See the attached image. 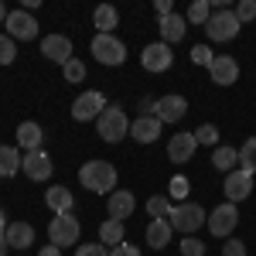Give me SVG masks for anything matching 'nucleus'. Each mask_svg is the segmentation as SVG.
<instances>
[{"label":"nucleus","mask_w":256,"mask_h":256,"mask_svg":"<svg viewBox=\"0 0 256 256\" xmlns=\"http://www.w3.org/2000/svg\"><path fill=\"white\" fill-rule=\"evenodd\" d=\"M79 181L86 192L96 195H113L116 192V168L110 160H86L79 168Z\"/></svg>","instance_id":"nucleus-1"},{"label":"nucleus","mask_w":256,"mask_h":256,"mask_svg":"<svg viewBox=\"0 0 256 256\" xmlns=\"http://www.w3.org/2000/svg\"><path fill=\"white\" fill-rule=\"evenodd\" d=\"M96 130L106 144H120V140L130 134V120H126V113H123L120 106H106L102 116L96 120Z\"/></svg>","instance_id":"nucleus-2"},{"label":"nucleus","mask_w":256,"mask_h":256,"mask_svg":"<svg viewBox=\"0 0 256 256\" xmlns=\"http://www.w3.org/2000/svg\"><path fill=\"white\" fill-rule=\"evenodd\" d=\"M89 52L99 65H123L126 62V44L116 38V34H96L89 41Z\"/></svg>","instance_id":"nucleus-3"},{"label":"nucleus","mask_w":256,"mask_h":256,"mask_svg":"<svg viewBox=\"0 0 256 256\" xmlns=\"http://www.w3.org/2000/svg\"><path fill=\"white\" fill-rule=\"evenodd\" d=\"M239 18H236V10H212V18H208V24H205V34L212 41H232L239 38Z\"/></svg>","instance_id":"nucleus-4"},{"label":"nucleus","mask_w":256,"mask_h":256,"mask_svg":"<svg viewBox=\"0 0 256 256\" xmlns=\"http://www.w3.org/2000/svg\"><path fill=\"white\" fill-rule=\"evenodd\" d=\"M205 212H202V205L198 202H181L174 205V216H171V229L174 232H184V236H192L195 229H202V222H205Z\"/></svg>","instance_id":"nucleus-5"},{"label":"nucleus","mask_w":256,"mask_h":256,"mask_svg":"<svg viewBox=\"0 0 256 256\" xmlns=\"http://www.w3.org/2000/svg\"><path fill=\"white\" fill-rule=\"evenodd\" d=\"M79 218H72V216H55L52 222H48V242L52 246H76L79 242Z\"/></svg>","instance_id":"nucleus-6"},{"label":"nucleus","mask_w":256,"mask_h":256,"mask_svg":"<svg viewBox=\"0 0 256 256\" xmlns=\"http://www.w3.org/2000/svg\"><path fill=\"white\" fill-rule=\"evenodd\" d=\"M208 222V232L212 236H218V239H232V229L239 226V208L232 205V202H222L212 216L205 218Z\"/></svg>","instance_id":"nucleus-7"},{"label":"nucleus","mask_w":256,"mask_h":256,"mask_svg":"<svg viewBox=\"0 0 256 256\" xmlns=\"http://www.w3.org/2000/svg\"><path fill=\"white\" fill-rule=\"evenodd\" d=\"M171 62H174V55H171V44H164V41H154V44H144V52H140V65L147 68V72H168L171 68Z\"/></svg>","instance_id":"nucleus-8"},{"label":"nucleus","mask_w":256,"mask_h":256,"mask_svg":"<svg viewBox=\"0 0 256 256\" xmlns=\"http://www.w3.org/2000/svg\"><path fill=\"white\" fill-rule=\"evenodd\" d=\"M106 106H110V102H106V96L92 89V92H82V96L72 102V116L79 120V123H89V120H99V116H102V110H106Z\"/></svg>","instance_id":"nucleus-9"},{"label":"nucleus","mask_w":256,"mask_h":256,"mask_svg":"<svg viewBox=\"0 0 256 256\" xmlns=\"http://www.w3.org/2000/svg\"><path fill=\"white\" fill-rule=\"evenodd\" d=\"M4 28H7V34L14 41H31L38 38V20L31 18L28 10H10L7 20H4Z\"/></svg>","instance_id":"nucleus-10"},{"label":"nucleus","mask_w":256,"mask_h":256,"mask_svg":"<svg viewBox=\"0 0 256 256\" xmlns=\"http://www.w3.org/2000/svg\"><path fill=\"white\" fill-rule=\"evenodd\" d=\"M222 192H226V202H242V198H250V192H253V174L250 171H242V168H236V171H229L226 174V184H222Z\"/></svg>","instance_id":"nucleus-11"},{"label":"nucleus","mask_w":256,"mask_h":256,"mask_svg":"<svg viewBox=\"0 0 256 256\" xmlns=\"http://www.w3.org/2000/svg\"><path fill=\"white\" fill-rule=\"evenodd\" d=\"M20 171L31 178V181H48L52 178V158L44 150H28L20 160Z\"/></svg>","instance_id":"nucleus-12"},{"label":"nucleus","mask_w":256,"mask_h":256,"mask_svg":"<svg viewBox=\"0 0 256 256\" xmlns=\"http://www.w3.org/2000/svg\"><path fill=\"white\" fill-rule=\"evenodd\" d=\"M188 113V99L184 96H160L158 106H154V116L160 123H178V120H184Z\"/></svg>","instance_id":"nucleus-13"},{"label":"nucleus","mask_w":256,"mask_h":256,"mask_svg":"<svg viewBox=\"0 0 256 256\" xmlns=\"http://www.w3.org/2000/svg\"><path fill=\"white\" fill-rule=\"evenodd\" d=\"M41 55L58 62V65L76 58V55H72V41L65 38V34H48V38H41Z\"/></svg>","instance_id":"nucleus-14"},{"label":"nucleus","mask_w":256,"mask_h":256,"mask_svg":"<svg viewBox=\"0 0 256 256\" xmlns=\"http://www.w3.org/2000/svg\"><path fill=\"white\" fill-rule=\"evenodd\" d=\"M208 76L216 86H232L239 79V62L229 58V55H216V62L208 65Z\"/></svg>","instance_id":"nucleus-15"},{"label":"nucleus","mask_w":256,"mask_h":256,"mask_svg":"<svg viewBox=\"0 0 256 256\" xmlns=\"http://www.w3.org/2000/svg\"><path fill=\"white\" fill-rule=\"evenodd\" d=\"M195 147H198L195 134H174V137L168 140V158L174 160V164H184V160H192Z\"/></svg>","instance_id":"nucleus-16"},{"label":"nucleus","mask_w":256,"mask_h":256,"mask_svg":"<svg viewBox=\"0 0 256 256\" xmlns=\"http://www.w3.org/2000/svg\"><path fill=\"white\" fill-rule=\"evenodd\" d=\"M160 126H164V123H160L154 113H150V116H140V120L130 123V137L137 140V144H154V140L160 137Z\"/></svg>","instance_id":"nucleus-17"},{"label":"nucleus","mask_w":256,"mask_h":256,"mask_svg":"<svg viewBox=\"0 0 256 256\" xmlns=\"http://www.w3.org/2000/svg\"><path fill=\"white\" fill-rule=\"evenodd\" d=\"M158 31H160V41L164 44H178V41L188 34V20L181 14H168V18L158 20Z\"/></svg>","instance_id":"nucleus-18"},{"label":"nucleus","mask_w":256,"mask_h":256,"mask_svg":"<svg viewBox=\"0 0 256 256\" xmlns=\"http://www.w3.org/2000/svg\"><path fill=\"white\" fill-rule=\"evenodd\" d=\"M134 208H137V198H134V192H113L110 195V202H106V212H110V218H130L134 216Z\"/></svg>","instance_id":"nucleus-19"},{"label":"nucleus","mask_w":256,"mask_h":256,"mask_svg":"<svg viewBox=\"0 0 256 256\" xmlns=\"http://www.w3.org/2000/svg\"><path fill=\"white\" fill-rule=\"evenodd\" d=\"M44 205H48L55 216H72V208H76V198H72V192H68V188L55 184V188H48V192H44Z\"/></svg>","instance_id":"nucleus-20"},{"label":"nucleus","mask_w":256,"mask_h":256,"mask_svg":"<svg viewBox=\"0 0 256 256\" xmlns=\"http://www.w3.org/2000/svg\"><path fill=\"white\" fill-rule=\"evenodd\" d=\"M174 236V229H171V218H150L147 222V246L150 250H164L168 242Z\"/></svg>","instance_id":"nucleus-21"},{"label":"nucleus","mask_w":256,"mask_h":256,"mask_svg":"<svg viewBox=\"0 0 256 256\" xmlns=\"http://www.w3.org/2000/svg\"><path fill=\"white\" fill-rule=\"evenodd\" d=\"M4 239H7L10 250H28V246H34V229H31L28 222H10L7 232H4Z\"/></svg>","instance_id":"nucleus-22"},{"label":"nucleus","mask_w":256,"mask_h":256,"mask_svg":"<svg viewBox=\"0 0 256 256\" xmlns=\"http://www.w3.org/2000/svg\"><path fill=\"white\" fill-rule=\"evenodd\" d=\"M92 24H96V34H113V28L120 24L116 7H110V4H99L96 14H92Z\"/></svg>","instance_id":"nucleus-23"},{"label":"nucleus","mask_w":256,"mask_h":256,"mask_svg":"<svg viewBox=\"0 0 256 256\" xmlns=\"http://www.w3.org/2000/svg\"><path fill=\"white\" fill-rule=\"evenodd\" d=\"M41 137H44V134H41V126L34 120H24L18 126V144L24 150H41Z\"/></svg>","instance_id":"nucleus-24"},{"label":"nucleus","mask_w":256,"mask_h":256,"mask_svg":"<svg viewBox=\"0 0 256 256\" xmlns=\"http://www.w3.org/2000/svg\"><path fill=\"white\" fill-rule=\"evenodd\" d=\"M123 236H126V229H123V222H120V218H106V222L99 226V242H102V246H110V250L120 246V242H126Z\"/></svg>","instance_id":"nucleus-25"},{"label":"nucleus","mask_w":256,"mask_h":256,"mask_svg":"<svg viewBox=\"0 0 256 256\" xmlns=\"http://www.w3.org/2000/svg\"><path fill=\"white\" fill-rule=\"evenodd\" d=\"M20 154L18 150H14V147H4V144H0V178H14L20 171Z\"/></svg>","instance_id":"nucleus-26"},{"label":"nucleus","mask_w":256,"mask_h":256,"mask_svg":"<svg viewBox=\"0 0 256 256\" xmlns=\"http://www.w3.org/2000/svg\"><path fill=\"white\" fill-rule=\"evenodd\" d=\"M212 164H216L222 174H229V171H236V164H239V150H232V147H216Z\"/></svg>","instance_id":"nucleus-27"},{"label":"nucleus","mask_w":256,"mask_h":256,"mask_svg":"<svg viewBox=\"0 0 256 256\" xmlns=\"http://www.w3.org/2000/svg\"><path fill=\"white\" fill-rule=\"evenodd\" d=\"M147 216H150V218H171V216H174V205H171V198H164V195L147 198Z\"/></svg>","instance_id":"nucleus-28"},{"label":"nucleus","mask_w":256,"mask_h":256,"mask_svg":"<svg viewBox=\"0 0 256 256\" xmlns=\"http://www.w3.org/2000/svg\"><path fill=\"white\" fill-rule=\"evenodd\" d=\"M208 18H212V4H208V0H195V4L188 7V14H184L188 24H208Z\"/></svg>","instance_id":"nucleus-29"},{"label":"nucleus","mask_w":256,"mask_h":256,"mask_svg":"<svg viewBox=\"0 0 256 256\" xmlns=\"http://www.w3.org/2000/svg\"><path fill=\"white\" fill-rule=\"evenodd\" d=\"M239 168L256 174V137H250L242 147H239Z\"/></svg>","instance_id":"nucleus-30"},{"label":"nucleus","mask_w":256,"mask_h":256,"mask_svg":"<svg viewBox=\"0 0 256 256\" xmlns=\"http://www.w3.org/2000/svg\"><path fill=\"white\" fill-rule=\"evenodd\" d=\"M195 140L202 144V147H218V126L216 123H202L195 130Z\"/></svg>","instance_id":"nucleus-31"},{"label":"nucleus","mask_w":256,"mask_h":256,"mask_svg":"<svg viewBox=\"0 0 256 256\" xmlns=\"http://www.w3.org/2000/svg\"><path fill=\"white\" fill-rule=\"evenodd\" d=\"M18 58V44L10 34H0V65H10V62Z\"/></svg>","instance_id":"nucleus-32"},{"label":"nucleus","mask_w":256,"mask_h":256,"mask_svg":"<svg viewBox=\"0 0 256 256\" xmlns=\"http://www.w3.org/2000/svg\"><path fill=\"white\" fill-rule=\"evenodd\" d=\"M62 72H65V82H82V79H86V65H82L79 58L65 62V65H62Z\"/></svg>","instance_id":"nucleus-33"},{"label":"nucleus","mask_w":256,"mask_h":256,"mask_svg":"<svg viewBox=\"0 0 256 256\" xmlns=\"http://www.w3.org/2000/svg\"><path fill=\"white\" fill-rule=\"evenodd\" d=\"M202 253H205V242L202 239H195V236L181 239V256H202Z\"/></svg>","instance_id":"nucleus-34"},{"label":"nucleus","mask_w":256,"mask_h":256,"mask_svg":"<svg viewBox=\"0 0 256 256\" xmlns=\"http://www.w3.org/2000/svg\"><path fill=\"white\" fill-rule=\"evenodd\" d=\"M236 18H239V24L256 20V0H239L236 4Z\"/></svg>","instance_id":"nucleus-35"},{"label":"nucleus","mask_w":256,"mask_h":256,"mask_svg":"<svg viewBox=\"0 0 256 256\" xmlns=\"http://www.w3.org/2000/svg\"><path fill=\"white\" fill-rule=\"evenodd\" d=\"M192 62H195V65H205V68H208V65L216 62V55H212V48H205V44H195V48H192Z\"/></svg>","instance_id":"nucleus-36"},{"label":"nucleus","mask_w":256,"mask_h":256,"mask_svg":"<svg viewBox=\"0 0 256 256\" xmlns=\"http://www.w3.org/2000/svg\"><path fill=\"white\" fill-rule=\"evenodd\" d=\"M76 256H110V246H102V242H86V246H79L76 250Z\"/></svg>","instance_id":"nucleus-37"},{"label":"nucleus","mask_w":256,"mask_h":256,"mask_svg":"<svg viewBox=\"0 0 256 256\" xmlns=\"http://www.w3.org/2000/svg\"><path fill=\"white\" fill-rule=\"evenodd\" d=\"M222 256H246V242H239V239H229V242L222 246Z\"/></svg>","instance_id":"nucleus-38"},{"label":"nucleus","mask_w":256,"mask_h":256,"mask_svg":"<svg viewBox=\"0 0 256 256\" xmlns=\"http://www.w3.org/2000/svg\"><path fill=\"white\" fill-rule=\"evenodd\" d=\"M171 195H174V198H184V195H188V178H181V174L171 178Z\"/></svg>","instance_id":"nucleus-39"},{"label":"nucleus","mask_w":256,"mask_h":256,"mask_svg":"<svg viewBox=\"0 0 256 256\" xmlns=\"http://www.w3.org/2000/svg\"><path fill=\"white\" fill-rule=\"evenodd\" d=\"M110 256H140V250H137V246H130V242H120V246L110 250Z\"/></svg>","instance_id":"nucleus-40"},{"label":"nucleus","mask_w":256,"mask_h":256,"mask_svg":"<svg viewBox=\"0 0 256 256\" xmlns=\"http://www.w3.org/2000/svg\"><path fill=\"white\" fill-rule=\"evenodd\" d=\"M154 10H158V20H160V18H168V14H174V4L171 0H158Z\"/></svg>","instance_id":"nucleus-41"},{"label":"nucleus","mask_w":256,"mask_h":256,"mask_svg":"<svg viewBox=\"0 0 256 256\" xmlns=\"http://www.w3.org/2000/svg\"><path fill=\"white\" fill-rule=\"evenodd\" d=\"M38 256H62V250H58V246H52V242H48V246H41V250H38Z\"/></svg>","instance_id":"nucleus-42"},{"label":"nucleus","mask_w":256,"mask_h":256,"mask_svg":"<svg viewBox=\"0 0 256 256\" xmlns=\"http://www.w3.org/2000/svg\"><path fill=\"white\" fill-rule=\"evenodd\" d=\"M7 226H10V222H7V216H4V208H0V236L7 232Z\"/></svg>","instance_id":"nucleus-43"},{"label":"nucleus","mask_w":256,"mask_h":256,"mask_svg":"<svg viewBox=\"0 0 256 256\" xmlns=\"http://www.w3.org/2000/svg\"><path fill=\"white\" fill-rule=\"evenodd\" d=\"M7 250H10V246H7V239L0 236V256H7Z\"/></svg>","instance_id":"nucleus-44"},{"label":"nucleus","mask_w":256,"mask_h":256,"mask_svg":"<svg viewBox=\"0 0 256 256\" xmlns=\"http://www.w3.org/2000/svg\"><path fill=\"white\" fill-rule=\"evenodd\" d=\"M4 20H7V7L0 4V24H4Z\"/></svg>","instance_id":"nucleus-45"}]
</instances>
